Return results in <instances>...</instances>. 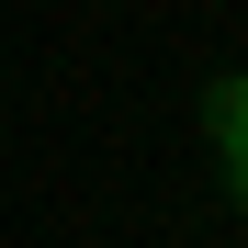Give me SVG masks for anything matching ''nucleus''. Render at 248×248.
Masks as SVG:
<instances>
[{"label":"nucleus","mask_w":248,"mask_h":248,"mask_svg":"<svg viewBox=\"0 0 248 248\" xmlns=\"http://www.w3.org/2000/svg\"><path fill=\"white\" fill-rule=\"evenodd\" d=\"M203 147H215L226 170H248V68H226L215 91H203Z\"/></svg>","instance_id":"f257e3e1"},{"label":"nucleus","mask_w":248,"mask_h":248,"mask_svg":"<svg viewBox=\"0 0 248 248\" xmlns=\"http://www.w3.org/2000/svg\"><path fill=\"white\" fill-rule=\"evenodd\" d=\"M226 181H237V215H248V170H226Z\"/></svg>","instance_id":"f03ea898"}]
</instances>
